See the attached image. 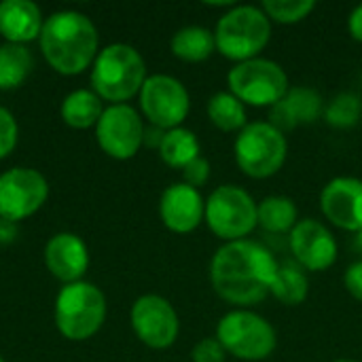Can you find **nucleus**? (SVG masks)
<instances>
[{"instance_id":"nucleus-28","label":"nucleus","mask_w":362,"mask_h":362,"mask_svg":"<svg viewBox=\"0 0 362 362\" xmlns=\"http://www.w3.org/2000/svg\"><path fill=\"white\" fill-rule=\"evenodd\" d=\"M261 8L267 13L269 19L278 23H297L316 8V2L314 0H263Z\"/></svg>"},{"instance_id":"nucleus-34","label":"nucleus","mask_w":362,"mask_h":362,"mask_svg":"<svg viewBox=\"0 0 362 362\" xmlns=\"http://www.w3.org/2000/svg\"><path fill=\"white\" fill-rule=\"evenodd\" d=\"M354 244H356V248L358 250H362V229L356 233V240H354Z\"/></svg>"},{"instance_id":"nucleus-25","label":"nucleus","mask_w":362,"mask_h":362,"mask_svg":"<svg viewBox=\"0 0 362 362\" xmlns=\"http://www.w3.org/2000/svg\"><path fill=\"white\" fill-rule=\"evenodd\" d=\"M308 293H310V280L305 269L297 263H282L278 267L272 295L282 305H301L308 299Z\"/></svg>"},{"instance_id":"nucleus-13","label":"nucleus","mask_w":362,"mask_h":362,"mask_svg":"<svg viewBox=\"0 0 362 362\" xmlns=\"http://www.w3.org/2000/svg\"><path fill=\"white\" fill-rule=\"evenodd\" d=\"M129 320L136 337L153 350L170 348L180 333V322L174 305L159 295L138 297L132 305Z\"/></svg>"},{"instance_id":"nucleus-32","label":"nucleus","mask_w":362,"mask_h":362,"mask_svg":"<svg viewBox=\"0 0 362 362\" xmlns=\"http://www.w3.org/2000/svg\"><path fill=\"white\" fill-rule=\"evenodd\" d=\"M344 282H346L348 293L362 303V261H356L348 267Z\"/></svg>"},{"instance_id":"nucleus-22","label":"nucleus","mask_w":362,"mask_h":362,"mask_svg":"<svg viewBox=\"0 0 362 362\" xmlns=\"http://www.w3.org/2000/svg\"><path fill=\"white\" fill-rule=\"evenodd\" d=\"M159 155L170 168H187L193 159L199 157V140L195 132L187 127H174L163 134L159 144Z\"/></svg>"},{"instance_id":"nucleus-31","label":"nucleus","mask_w":362,"mask_h":362,"mask_svg":"<svg viewBox=\"0 0 362 362\" xmlns=\"http://www.w3.org/2000/svg\"><path fill=\"white\" fill-rule=\"evenodd\" d=\"M182 174H185V182H187V185L199 189V187H204V185L208 182V178H210V161H208L206 157L199 155V157L193 159L187 168H182Z\"/></svg>"},{"instance_id":"nucleus-3","label":"nucleus","mask_w":362,"mask_h":362,"mask_svg":"<svg viewBox=\"0 0 362 362\" xmlns=\"http://www.w3.org/2000/svg\"><path fill=\"white\" fill-rule=\"evenodd\" d=\"M146 81V64L140 51L125 42L104 47L91 68L93 91L108 102L125 104V100L140 93Z\"/></svg>"},{"instance_id":"nucleus-27","label":"nucleus","mask_w":362,"mask_h":362,"mask_svg":"<svg viewBox=\"0 0 362 362\" xmlns=\"http://www.w3.org/2000/svg\"><path fill=\"white\" fill-rule=\"evenodd\" d=\"M329 125L337 127V129H348L354 127L362 117V100L352 93V91H344L339 95H335L329 106H325V115Z\"/></svg>"},{"instance_id":"nucleus-20","label":"nucleus","mask_w":362,"mask_h":362,"mask_svg":"<svg viewBox=\"0 0 362 362\" xmlns=\"http://www.w3.org/2000/svg\"><path fill=\"white\" fill-rule=\"evenodd\" d=\"M170 49L182 62H204L216 51L214 32L204 25H185L172 36Z\"/></svg>"},{"instance_id":"nucleus-11","label":"nucleus","mask_w":362,"mask_h":362,"mask_svg":"<svg viewBox=\"0 0 362 362\" xmlns=\"http://www.w3.org/2000/svg\"><path fill=\"white\" fill-rule=\"evenodd\" d=\"M49 197L47 178L32 168H11L0 174V218L15 223L32 216Z\"/></svg>"},{"instance_id":"nucleus-7","label":"nucleus","mask_w":362,"mask_h":362,"mask_svg":"<svg viewBox=\"0 0 362 362\" xmlns=\"http://www.w3.org/2000/svg\"><path fill=\"white\" fill-rule=\"evenodd\" d=\"M216 339L240 361H265L278 346V333L267 318L250 310L227 312L216 327Z\"/></svg>"},{"instance_id":"nucleus-24","label":"nucleus","mask_w":362,"mask_h":362,"mask_svg":"<svg viewBox=\"0 0 362 362\" xmlns=\"http://www.w3.org/2000/svg\"><path fill=\"white\" fill-rule=\"evenodd\" d=\"M208 117L221 132H242L248 125L246 106L231 93L218 91L208 100Z\"/></svg>"},{"instance_id":"nucleus-12","label":"nucleus","mask_w":362,"mask_h":362,"mask_svg":"<svg viewBox=\"0 0 362 362\" xmlns=\"http://www.w3.org/2000/svg\"><path fill=\"white\" fill-rule=\"evenodd\" d=\"M95 138L100 148L115 159H132L144 144V125L136 108L129 104H112L104 108Z\"/></svg>"},{"instance_id":"nucleus-33","label":"nucleus","mask_w":362,"mask_h":362,"mask_svg":"<svg viewBox=\"0 0 362 362\" xmlns=\"http://www.w3.org/2000/svg\"><path fill=\"white\" fill-rule=\"evenodd\" d=\"M348 30H350V34H352L354 40L362 42V2L358 6H354V11L350 13V17H348Z\"/></svg>"},{"instance_id":"nucleus-6","label":"nucleus","mask_w":362,"mask_h":362,"mask_svg":"<svg viewBox=\"0 0 362 362\" xmlns=\"http://www.w3.org/2000/svg\"><path fill=\"white\" fill-rule=\"evenodd\" d=\"M233 153L238 168L246 176L269 178L282 170L288 155V142L284 132L269 121H255L238 132Z\"/></svg>"},{"instance_id":"nucleus-29","label":"nucleus","mask_w":362,"mask_h":362,"mask_svg":"<svg viewBox=\"0 0 362 362\" xmlns=\"http://www.w3.org/2000/svg\"><path fill=\"white\" fill-rule=\"evenodd\" d=\"M225 356H227V350L216 337H204L191 350L193 362H225Z\"/></svg>"},{"instance_id":"nucleus-14","label":"nucleus","mask_w":362,"mask_h":362,"mask_svg":"<svg viewBox=\"0 0 362 362\" xmlns=\"http://www.w3.org/2000/svg\"><path fill=\"white\" fill-rule=\"evenodd\" d=\"M291 250L308 272H325L337 261V242L335 235L316 218H303L295 225L288 235Z\"/></svg>"},{"instance_id":"nucleus-35","label":"nucleus","mask_w":362,"mask_h":362,"mask_svg":"<svg viewBox=\"0 0 362 362\" xmlns=\"http://www.w3.org/2000/svg\"><path fill=\"white\" fill-rule=\"evenodd\" d=\"M333 362H356V361H348V358H339V361H333Z\"/></svg>"},{"instance_id":"nucleus-1","label":"nucleus","mask_w":362,"mask_h":362,"mask_svg":"<svg viewBox=\"0 0 362 362\" xmlns=\"http://www.w3.org/2000/svg\"><path fill=\"white\" fill-rule=\"evenodd\" d=\"M278 261L255 240L225 242L210 261V282L221 299L233 305H255L272 295Z\"/></svg>"},{"instance_id":"nucleus-15","label":"nucleus","mask_w":362,"mask_h":362,"mask_svg":"<svg viewBox=\"0 0 362 362\" xmlns=\"http://www.w3.org/2000/svg\"><path fill=\"white\" fill-rule=\"evenodd\" d=\"M322 214L337 227L358 233L362 229V180L354 176H337L329 180L320 193Z\"/></svg>"},{"instance_id":"nucleus-8","label":"nucleus","mask_w":362,"mask_h":362,"mask_svg":"<svg viewBox=\"0 0 362 362\" xmlns=\"http://www.w3.org/2000/svg\"><path fill=\"white\" fill-rule=\"evenodd\" d=\"M259 204L238 185H221L206 199V216L210 231L225 240H246L259 227Z\"/></svg>"},{"instance_id":"nucleus-19","label":"nucleus","mask_w":362,"mask_h":362,"mask_svg":"<svg viewBox=\"0 0 362 362\" xmlns=\"http://www.w3.org/2000/svg\"><path fill=\"white\" fill-rule=\"evenodd\" d=\"M42 23L45 19L40 15V8L32 0L0 2V34L6 38V42L23 45L40 36Z\"/></svg>"},{"instance_id":"nucleus-23","label":"nucleus","mask_w":362,"mask_h":362,"mask_svg":"<svg viewBox=\"0 0 362 362\" xmlns=\"http://www.w3.org/2000/svg\"><path fill=\"white\" fill-rule=\"evenodd\" d=\"M299 212L291 197L269 195L259 204V227L267 233H291L295 229Z\"/></svg>"},{"instance_id":"nucleus-18","label":"nucleus","mask_w":362,"mask_h":362,"mask_svg":"<svg viewBox=\"0 0 362 362\" xmlns=\"http://www.w3.org/2000/svg\"><path fill=\"white\" fill-rule=\"evenodd\" d=\"M325 115L322 95L305 85L288 87L284 98L269 108V123L280 132L318 121Z\"/></svg>"},{"instance_id":"nucleus-16","label":"nucleus","mask_w":362,"mask_h":362,"mask_svg":"<svg viewBox=\"0 0 362 362\" xmlns=\"http://www.w3.org/2000/svg\"><path fill=\"white\" fill-rule=\"evenodd\" d=\"M159 214L170 231L191 233L206 216V199L202 197L199 189L187 182H174L161 193Z\"/></svg>"},{"instance_id":"nucleus-21","label":"nucleus","mask_w":362,"mask_h":362,"mask_svg":"<svg viewBox=\"0 0 362 362\" xmlns=\"http://www.w3.org/2000/svg\"><path fill=\"white\" fill-rule=\"evenodd\" d=\"M102 112V98L93 89H74L62 102V119L76 129L98 125Z\"/></svg>"},{"instance_id":"nucleus-2","label":"nucleus","mask_w":362,"mask_h":362,"mask_svg":"<svg viewBox=\"0 0 362 362\" xmlns=\"http://www.w3.org/2000/svg\"><path fill=\"white\" fill-rule=\"evenodd\" d=\"M38 38L45 59L62 74L83 72L98 55V30L93 21L78 11L51 13Z\"/></svg>"},{"instance_id":"nucleus-17","label":"nucleus","mask_w":362,"mask_h":362,"mask_svg":"<svg viewBox=\"0 0 362 362\" xmlns=\"http://www.w3.org/2000/svg\"><path fill=\"white\" fill-rule=\"evenodd\" d=\"M45 265L64 284L78 282L89 265L85 242L76 233H55L45 246Z\"/></svg>"},{"instance_id":"nucleus-10","label":"nucleus","mask_w":362,"mask_h":362,"mask_svg":"<svg viewBox=\"0 0 362 362\" xmlns=\"http://www.w3.org/2000/svg\"><path fill=\"white\" fill-rule=\"evenodd\" d=\"M140 106L151 125L168 132L180 127V123L187 119L191 100L187 87L176 76L151 74L140 89Z\"/></svg>"},{"instance_id":"nucleus-4","label":"nucleus","mask_w":362,"mask_h":362,"mask_svg":"<svg viewBox=\"0 0 362 362\" xmlns=\"http://www.w3.org/2000/svg\"><path fill=\"white\" fill-rule=\"evenodd\" d=\"M272 38V19L261 6L233 4L214 28L216 51L229 59L246 62L259 57Z\"/></svg>"},{"instance_id":"nucleus-30","label":"nucleus","mask_w":362,"mask_h":362,"mask_svg":"<svg viewBox=\"0 0 362 362\" xmlns=\"http://www.w3.org/2000/svg\"><path fill=\"white\" fill-rule=\"evenodd\" d=\"M17 121L11 110L0 106V159H4L17 144Z\"/></svg>"},{"instance_id":"nucleus-36","label":"nucleus","mask_w":362,"mask_h":362,"mask_svg":"<svg viewBox=\"0 0 362 362\" xmlns=\"http://www.w3.org/2000/svg\"><path fill=\"white\" fill-rule=\"evenodd\" d=\"M0 362H4V361H2V356H0Z\"/></svg>"},{"instance_id":"nucleus-5","label":"nucleus","mask_w":362,"mask_h":362,"mask_svg":"<svg viewBox=\"0 0 362 362\" xmlns=\"http://www.w3.org/2000/svg\"><path fill=\"white\" fill-rule=\"evenodd\" d=\"M106 318L104 293L85 280L64 284L55 299V325L57 331L70 341H83L93 337Z\"/></svg>"},{"instance_id":"nucleus-9","label":"nucleus","mask_w":362,"mask_h":362,"mask_svg":"<svg viewBox=\"0 0 362 362\" xmlns=\"http://www.w3.org/2000/svg\"><path fill=\"white\" fill-rule=\"evenodd\" d=\"M229 91L246 106L278 104L288 91V76L284 68L267 57H252L238 62L227 74Z\"/></svg>"},{"instance_id":"nucleus-26","label":"nucleus","mask_w":362,"mask_h":362,"mask_svg":"<svg viewBox=\"0 0 362 362\" xmlns=\"http://www.w3.org/2000/svg\"><path fill=\"white\" fill-rule=\"evenodd\" d=\"M32 64L34 59L25 45H17V42L0 45V89L19 87L28 78Z\"/></svg>"}]
</instances>
